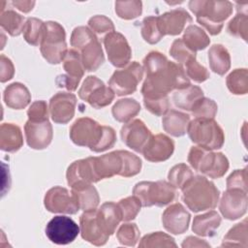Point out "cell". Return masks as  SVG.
<instances>
[{"label":"cell","instance_id":"6da1fadb","mask_svg":"<svg viewBox=\"0 0 248 248\" xmlns=\"http://www.w3.org/2000/svg\"><path fill=\"white\" fill-rule=\"evenodd\" d=\"M146 77L141 87L143 99H161L176 89L189 86L190 80L183 67L159 51H150L143 59Z\"/></svg>","mask_w":248,"mask_h":248},{"label":"cell","instance_id":"7a4b0ae2","mask_svg":"<svg viewBox=\"0 0 248 248\" xmlns=\"http://www.w3.org/2000/svg\"><path fill=\"white\" fill-rule=\"evenodd\" d=\"M70 138L78 146L89 147L94 152L111 148L116 141L115 131L109 126L100 125L89 117L77 119L70 128Z\"/></svg>","mask_w":248,"mask_h":248},{"label":"cell","instance_id":"3957f363","mask_svg":"<svg viewBox=\"0 0 248 248\" xmlns=\"http://www.w3.org/2000/svg\"><path fill=\"white\" fill-rule=\"evenodd\" d=\"M181 191L183 202L193 212L213 209L220 197V192L214 183L204 176H193Z\"/></svg>","mask_w":248,"mask_h":248},{"label":"cell","instance_id":"277c9868","mask_svg":"<svg viewBox=\"0 0 248 248\" xmlns=\"http://www.w3.org/2000/svg\"><path fill=\"white\" fill-rule=\"evenodd\" d=\"M189 8L197 21L211 35H217L223 28V22L232 15V4L230 1L192 0Z\"/></svg>","mask_w":248,"mask_h":248},{"label":"cell","instance_id":"5b68a950","mask_svg":"<svg viewBox=\"0 0 248 248\" xmlns=\"http://www.w3.org/2000/svg\"><path fill=\"white\" fill-rule=\"evenodd\" d=\"M71 45L80 54L82 65L86 71H96L105 62L101 44L88 27H76L71 35Z\"/></svg>","mask_w":248,"mask_h":248},{"label":"cell","instance_id":"8992f818","mask_svg":"<svg viewBox=\"0 0 248 248\" xmlns=\"http://www.w3.org/2000/svg\"><path fill=\"white\" fill-rule=\"evenodd\" d=\"M188 162L195 170L210 178L222 177L230 166L228 158L223 153L212 152L198 145L191 147Z\"/></svg>","mask_w":248,"mask_h":248},{"label":"cell","instance_id":"52a82bcc","mask_svg":"<svg viewBox=\"0 0 248 248\" xmlns=\"http://www.w3.org/2000/svg\"><path fill=\"white\" fill-rule=\"evenodd\" d=\"M187 133L194 143L208 150L221 148L225 141L223 129L214 119L195 118L189 122Z\"/></svg>","mask_w":248,"mask_h":248},{"label":"cell","instance_id":"ba28073f","mask_svg":"<svg viewBox=\"0 0 248 248\" xmlns=\"http://www.w3.org/2000/svg\"><path fill=\"white\" fill-rule=\"evenodd\" d=\"M133 194L140 200L141 206H164L174 200L176 188L165 180L141 181L135 185Z\"/></svg>","mask_w":248,"mask_h":248},{"label":"cell","instance_id":"9c48e42d","mask_svg":"<svg viewBox=\"0 0 248 248\" xmlns=\"http://www.w3.org/2000/svg\"><path fill=\"white\" fill-rule=\"evenodd\" d=\"M40 50L43 57L50 64H59L63 61L68 49L66 33L62 25L55 21L45 22Z\"/></svg>","mask_w":248,"mask_h":248},{"label":"cell","instance_id":"30bf717a","mask_svg":"<svg viewBox=\"0 0 248 248\" xmlns=\"http://www.w3.org/2000/svg\"><path fill=\"white\" fill-rule=\"evenodd\" d=\"M143 76V68L137 61L129 63L121 70H116L108 80V85L117 96L134 93Z\"/></svg>","mask_w":248,"mask_h":248},{"label":"cell","instance_id":"8fae6325","mask_svg":"<svg viewBox=\"0 0 248 248\" xmlns=\"http://www.w3.org/2000/svg\"><path fill=\"white\" fill-rule=\"evenodd\" d=\"M78 97L87 102L94 108L108 106L114 99V92L110 87L95 76H88L78 90Z\"/></svg>","mask_w":248,"mask_h":248},{"label":"cell","instance_id":"7c38bea8","mask_svg":"<svg viewBox=\"0 0 248 248\" xmlns=\"http://www.w3.org/2000/svg\"><path fill=\"white\" fill-rule=\"evenodd\" d=\"M79 233L78 224L67 216L53 217L46 227L47 238L58 245H66L73 242Z\"/></svg>","mask_w":248,"mask_h":248},{"label":"cell","instance_id":"4fadbf2b","mask_svg":"<svg viewBox=\"0 0 248 248\" xmlns=\"http://www.w3.org/2000/svg\"><path fill=\"white\" fill-rule=\"evenodd\" d=\"M94 182L113 175H120L123 170V158L120 150L112 151L99 157H88Z\"/></svg>","mask_w":248,"mask_h":248},{"label":"cell","instance_id":"5bb4252c","mask_svg":"<svg viewBox=\"0 0 248 248\" xmlns=\"http://www.w3.org/2000/svg\"><path fill=\"white\" fill-rule=\"evenodd\" d=\"M62 62L66 74L58 76L56 83L59 87L66 88L69 91H75L85 70L81 62L80 54L76 49H68Z\"/></svg>","mask_w":248,"mask_h":248},{"label":"cell","instance_id":"9a60e30c","mask_svg":"<svg viewBox=\"0 0 248 248\" xmlns=\"http://www.w3.org/2000/svg\"><path fill=\"white\" fill-rule=\"evenodd\" d=\"M44 203L46 210L52 213L76 214L79 210L75 195L60 186H55L46 193Z\"/></svg>","mask_w":248,"mask_h":248},{"label":"cell","instance_id":"2e32d148","mask_svg":"<svg viewBox=\"0 0 248 248\" xmlns=\"http://www.w3.org/2000/svg\"><path fill=\"white\" fill-rule=\"evenodd\" d=\"M104 45L108 61L117 68H122L129 64L132 50L126 38L119 32L113 31L104 38Z\"/></svg>","mask_w":248,"mask_h":248},{"label":"cell","instance_id":"e0dca14e","mask_svg":"<svg viewBox=\"0 0 248 248\" xmlns=\"http://www.w3.org/2000/svg\"><path fill=\"white\" fill-rule=\"evenodd\" d=\"M247 191L237 188L227 189L223 194L219 209L222 215L228 220H236L242 217L247 211Z\"/></svg>","mask_w":248,"mask_h":248},{"label":"cell","instance_id":"ac0fdd59","mask_svg":"<svg viewBox=\"0 0 248 248\" xmlns=\"http://www.w3.org/2000/svg\"><path fill=\"white\" fill-rule=\"evenodd\" d=\"M79 230L81 237L95 246L107 243L109 235L104 231L98 217V209L84 211L79 217Z\"/></svg>","mask_w":248,"mask_h":248},{"label":"cell","instance_id":"d6986e66","mask_svg":"<svg viewBox=\"0 0 248 248\" xmlns=\"http://www.w3.org/2000/svg\"><path fill=\"white\" fill-rule=\"evenodd\" d=\"M122 141L138 153H142L143 148L152 134L140 119H134L125 124L120 131Z\"/></svg>","mask_w":248,"mask_h":248},{"label":"cell","instance_id":"ffe728a7","mask_svg":"<svg viewBox=\"0 0 248 248\" xmlns=\"http://www.w3.org/2000/svg\"><path fill=\"white\" fill-rule=\"evenodd\" d=\"M77 97L70 92H58L49 101L51 119L58 124L68 123L75 115Z\"/></svg>","mask_w":248,"mask_h":248},{"label":"cell","instance_id":"44dd1931","mask_svg":"<svg viewBox=\"0 0 248 248\" xmlns=\"http://www.w3.org/2000/svg\"><path fill=\"white\" fill-rule=\"evenodd\" d=\"M27 144L33 149H44L52 140V126L48 120L33 121L28 119L24 125Z\"/></svg>","mask_w":248,"mask_h":248},{"label":"cell","instance_id":"7402d4cb","mask_svg":"<svg viewBox=\"0 0 248 248\" xmlns=\"http://www.w3.org/2000/svg\"><path fill=\"white\" fill-rule=\"evenodd\" d=\"M173 140L164 134L152 135L142 150L143 157L150 162L158 163L168 160L173 153Z\"/></svg>","mask_w":248,"mask_h":248},{"label":"cell","instance_id":"603a6c76","mask_svg":"<svg viewBox=\"0 0 248 248\" xmlns=\"http://www.w3.org/2000/svg\"><path fill=\"white\" fill-rule=\"evenodd\" d=\"M190 213L181 203H173L167 207L162 215V223L166 231L173 234H181L188 230Z\"/></svg>","mask_w":248,"mask_h":248},{"label":"cell","instance_id":"cb8c5ba5","mask_svg":"<svg viewBox=\"0 0 248 248\" xmlns=\"http://www.w3.org/2000/svg\"><path fill=\"white\" fill-rule=\"evenodd\" d=\"M157 21L163 36H175L183 31L187 23L192 21V17L186 10L179 8L157 16Z\"/></svg>","mask_w":248,"mask_h":248},{"label":"cell","instance_id":"d4e9b609","mask_svg":"<svg viewBox=\"0 0 248 248\" xmlns=\"http://www.w3.org/2000/svg\"><path fill=\"white\" fill-rule=\"evenodd\" d=\"M66 176L67 182L72 189L95 183L88 158L72 163L67 170Z\"/></svg>","mask_w":248,"mask_h":248},{"label":"cell","instance_id":"484cf974","mask_svg":"<svg viewBox=\"0 0 248 248\" xmlns=\"http://www.w3.org/2000/svg\"><path fill=\"white\" fill-rule=\"evenodd\" d=\"M5 104L15 109H22L31 102V94L28 88L20 83L14 82L5 88L3 95Z\"/></svg>","mask_w":248,"mask_h":248},{"label":"cell","instance_id":"4316f807","mask_svg":"<svg viewBox=\"0 0 248 248\" xmlns=\"http://www.w3.org/2000/svg\"><path fill=\"white\" fill-rule=\"evenodd\" d=\"M22 144L20 128L13 123H3L0 127V148L6 152H16Z\"/></svg>","mask_w":248,"mask_h":248},{"label":"cell","instance_id":"83f0119b","mask_svg":"<svg viewBox=\"0 0 248 248\" xmlns=\"http://www.w3.org/2000/svg\"><path fill=\"white\" fill-rule=\"evenodd\" d=\"M190 116L175 109L169 110L162 119V126L168 134L173 137H182L187 133Z\"/></svg>","mask_w":248,"mask_h":248},{"label":"cell","instance_id":"f1b7e54d","mask_svg":"<svg viewBox=\"0 0 248 248\" xmlns=\"http://www.w3.org/2000/svg\"><path fill=\"white\" fill-rule=\"evenodd\" d=\"M98 217L104 231L110 236L122 221V214L117 203L107 202L98 209Z\"/></svg>","mask_w":248,"mask_h":248},{"label":"cell","instance_id":"f546056e","mask_svg":"<svg viewBox=\"0 0 248 248\" xmlns=\"http://www.w3.org/2000/svg\"><path fill=\"white\" fill-rule=\"evenodd\" d=\"M221 224L220 215L212 210L207 213L198 215L194 218L192 230L201 236H212Z\"/></svg>","mask_w":248,"mask_h":248},{"label":"cell","instance_id":"4dcf8cb0","mask_svg":"<svg viewBox=\"0 0 248 248\" xmlns=\"http://www.w3.org/2000/svg\"><path fill=\"white\" fill-rule=\"evenodd\" d=\"M208 61L210 69L220 75H225L231 67V56L228 49L220 44H215L208 50Z\"/></svg>","mask_w":248,"mask_h":248},{"label":"cell","instance_id":"1f68e13d","mask_svg":"<svg viewBox=\"0 0 248 248\" xmlns=\"http://www.w3.org/2000/svg\"><path fill=\"white\" fill-rule=\"evenodd\" d=\"M140 111V105L138 101L131 98L118 100L112 107L111 112L113 118L119 122H129L139 114Z\"/></svg>","mask_w":248,"mask_h":248},{"label":"cell","instance_id":"d6a6232c","mask_svg":"<svg viewBox=\"0 0 248 248\" xmlns=\"http://www.w3.org/2000/svg\"><path fill=\"white\" fill-rule=\"evenodd\" d=\"M202 97V90L199 86L190 84L183 89L176 90L172 96V100L175 107L191 111L195 103Z\"/></svg>","mask_w":248,"mask_h":248},{"label":"cell","instance_id":"836d02e7","mask_svg":"<svg viewBox=\"0 0 248 248\" xmlns=\"http://www.w3.org/2000/svg\"><path fill=\"white\" fill-rule=\"evenodd\" d=\"M72 193L75 195L79 209L83 211H88L95 209L100 202L99 194L96 188L92 184L82 185L72 189Z\"/></svg>","mask_w":248,"mask_h":248},{"label":"cell","instance_id":"e575fe53","mask_svg":"<svg viewBox=\"0 0 248 248\" xmlns=\"http://www.w3.org/2000/svg\"><path fill=\"white\" fill-rule=\"evenodd\" d=\"M182 41L193 51L204 49L209 44L210 39L207 34L199 26L190 24L184 31Z\"/></svg>","mask_w":248,"mask_h":248},{"label":"cell","instance_id":"d590c367","mask_svg":"<svg viewBox=\"0 0 248 248\" xmlns=\"http://www.w3.org/2000/svg\"><path fill=\"white\" fill-rule=\"evenodd\" d=\"M25 18L14 10L1 12L0 24L11 36H18L23 31Z\"/></svg>","mask_w":248,"mask_h":248},{"label":"cell","instance_id":"8d00e7d4","mask_svg":"<svg viewBox=\"0 0 248 248\" xmlns=\"http://www.w3.org/2000/svg\"><path fill=\"white\" fill-rule=\"evenodd\" d=\"M228 89L234 95H245L248 92V71L245 68L233 70L226 78Z\"/></svg>","mask_w":248,"mask_h":248},{"label":"cell","instance_id":"74e56055","mask_svg":"<svg viewBox=\"0 0 248 248\" xmlns=\"http://www.w3.org/2000/svg\"><path fill=\"white\" fill-rule=\"evenodd\" d=\"M45 31V22L36 17H28L23 27L24 40L32 46L41 45Z\"/></svg>","mask_w":248,"mask_h":248},{"label":"cell","instance_id":"f35d334b","mask_svg":"<svg viewBox=\"0 0 248 248\" xmlns=\"http://www.w3.org/2000/svg\"><path fill=\"white\" fill-rule=\"evenodd\" d=\"M247 220L233 226L224 236L221 246L247 247Z\"/></svg>","mask_w":248,"mask_h":248},{"label":"cell","instance_id":"ab89813d","mask_svg":"<svg viewBox=\"0 0 248 248\" xmlns=\"http://www.w3.org/2000/svg\"><path fill=\"white\" fill-rule=\"evenodd\" d=\"M194 176L190 168L185 164H178L173 166L168 174L170 183L176 189H182V187Z\"/></svg>","mask_w":248,"mask_h":248},{"label":"cell","instance_id":"60d3db41","mask_svg":"<svg viewBox=\"0 0 248 248\" xmlns=\"http://www.w3.org/2000/svg\"><path fill=\"white\" fill-rule=\"evenodd\" d=\"M141 36L145 42L154 45L158 43L164 36L160 31L157 16H146L142 20Z\"/></svg>","mask_w":248,"mask_h":248},{"label":"cell","instance_id":"b9f144b4","mask_svg":"<svg viewBox=\"0 0 248 248\" xmlns=\"http://www.w3.org/2000/svg\"><path fill=\"white\" fill-rule=\"evenodd\" d=\"M140 247H176L174 239L162 232H155L149 234H146L140 240Z\"/></svg>","mask_w":248,"mask_h":248},{"label":"cell","instance_id":"7bdbcfd3","mask_svg":"<svg viewBox=\"0 0 248 248\" xmlns=\"http://www.w3.org/2000/svg\"><path fill=\"white\" fill-rule=\"evenodd\" d=\"M142 3L140 1H116L115 13L123 19H133L141 15Z\"/></svg>","mask_w":248,"mask_h":248},{"label":"cell","instance_id":"ee69618b","mask_svg":"<svg viewBox=\"0 0 248 248\" xmlns=\"http://www.w3.org/2000/svg\"><path fill=\"white\" fill-rule=\"evenodd\" d=\"M217 104L208 98L202 97L198 100L193 106L191 112L195 118H208L214 119L217 113Z\"/></svg>","mask_w":248,"mask_h":248},{"label":"cell","instance_id":"f6af8a7d","mask_svg":"<svg viewBox=\"0 0 248 248\" xmlns=\"http://www.w3.org/2000/svg\"><path fill=\"white\" fill-rule=\"evenodd\" d=\"M140 230L134 223L121 225L116 232V237L119 243L125 246H135L140 240Z\"/></svg>","mask_w":248,"mask_h":248},{"label":"cell","instance_id":"bcb514c9","mask_svg":"<svg viewBox=\"0 0 248 248\" xmlns=\"http://www.w3.org/2000/svg\"><path fill=\"white\" fill-rule=\"evenodd\" d=\"M170 54L174 58L179 65L182 67L191 59L196 58V52L190 49L182 41V39H176L173 41L170 48Z\"/></svg>","mask_w":248,"mask_h":248},{"label":"cell","instance_id":"7dc6e473","mask_svg":"<svg viewBox=\"0 0 248 248\" xmlns=\"http://www.w3.org/2000/svg\"><path fill=\"white\" fill-rule=\"evenodd\" d=\"M117 204L122 214V221L124 222L135 219L141 207V203L140 200L135 196L122 199L119 201Z\"/></svg>","mask_w":248,"mask_h":248},{"label":"cell","instance_id":"c3c4849f","mask_svg":"<svg viewBox=\"0 0 248 248\" xmlns=\"http://www.w3.org/2000/svg\"><path fill=\"white\" fill-rule=\"evenodd\" d=\"M123 158V170L120 176L130 177L138 174L141 170V160L137 155L127 151L120 150Z\"/></svg>","mask_w":248,"mask_h":248},{"label":"cell","instance_id":"681fc988","mask_svg":"<svg viewBox=\"0 0 248 248\" xmlns=\"http://www.w3.org/2000/svg\"><path fill=\"white\" fill-rule=\"evenodd\" d=\"M228 32L231 35L240 37L247 41L248 33V16L246 13H237L236 16L229 22Z\"/></svg>","mask_w":248,"mask_h":248},{"label":"cell","instance_id":"f907efd6","mask_svg":"<svg viewBox=\"0 0 248 248\" xmlns=\"http://www.w3.org/2000/svg\"><path fill=\"white\" fill-rule=\"evenodd\" d=\"M183 69L186 73V76L196 82H203L209 78V72L206 70L205 67L201 65L196 60V58L188 61L183 66Z\"/></svg>","mask_w":248,"mask_h":248},{"label":"cell","instance_id":"816d5d0a","mask_svg":"<svg viewBox=\"0 0 248 248\" xmlns=\"http://www.w3.org/2000/svg\"><path fill=\"white\" fill-rule=\"evenodd\" d=\"M88 25L90 29L93 31V33H98V34H108L110 32L115 31L114 24L113 22L107 16H94L88 20Z\"/></svg>","mask_w":248,"mask_h":248},{"label":"cell","instance_id":"f5cc1de1","mask_svg":"<svg viewBox=\"0 0 248 248\" xmlns=\"http://www.w3.org/2000/svg\"><path fill=\"white\" fill-rule=\"evenodd\" d=\"M143 104L148 111L157 116L165 115L170 108L168 96L161 99H143Z\"/></svg>","mask_w":248,"mask_h":248},{"label":"cell","instance_id":"db71d44e","mask_svg":"<svg viewBox=\"0 0 248 248\" xmlns=\"http://www.w3.org/2000/svg\"><path fill=\"white\" fill-rule=\"evenodd\" d=\"M27 115L30 120L44 121L48 120L47 105L45 101H36L31 104L27 110Z\"/></svg>","mask_w":248,"mask_h":248},{"label":"cell","instance_id":"11a10c76","mask_svg":"<svg viewBox=\"0 0 248 248\" xmlns=\"http://www.w3.org/2000/svg\"><path fill=\"white\" fill-rule=\"evenodd\" d=\"M237 188L247 191V170L246 168L242 170H235L227 178V189Z\"/></svg>","mask_w":248,"mask_h":248},{"label":"cell","instance_id":"9f6ffc18","mask_svg":"<svg viewBox=\"0 0 248 248\" xmlns=\"http://www.w3.org/2000/svg\"><path fill=\"white\" fill-rule=\"evenodd\" d=\"M15 74V68L12 61L1 54L0 56V80L1 82H6L13 78Z\"/></svg>","mask_w":248,"mask_h":248},{"label":"cell","instance_id":"6f0895ef","mask_svg":"<svg viewBox=\"0 0 248 248\" xmlns=\"http://www.w3.org/2000/svg\"><path fill=\"white\" fill-rule=\"evenodd\" d=\"M181 246L183 248H185V247H209L210 245L207 242H205L204 240H202L198 237L188 236L187 238L184 239Z\"/></svg>","mask_w":248,"mask_h":248},{"label":"cell","instance_id":"680465c9","mask_svg":"<svg viewBox=\"0 0 248 248\" xmlns=\"http://www.w3.org/2000/svg\"><path fill=\"white\" fill-rule=\"evenodd\" d=\"M13 5L17 8L19 11L23 12V13H28L30 11H32L34 5H35V1H13L12 2Z\"/></svg>","mask_w":248,"mask_h":248}]
</instances>
